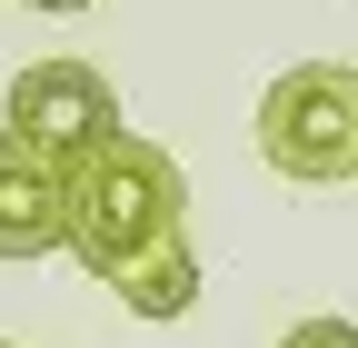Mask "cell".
Returning <instances> with one entry per match:
<instances>
[{"mask_svg": "<svg viewBox=\"0 0 358 348\" xmlns=\"http://www.w3.org/2000/svg\"><path fill=\"white\" fill-rule=\"evenodd\" d=\"M60 249L100 289H120V309L140 319H189L199 309V249H189V189L179 159L140 129H110L100 150L60 159Z\"/></svg>", "mask_w": 358, "mask_h": 348, "instance_id": "obj_1", "label": "cell"}, {"mask_svg": "<svg viewBox=\"0 0 358 348\" xmlns=\"http://www.w3.org/2000/svg\"><path fill=\"white\" fill-rule=\"evenodd\" d=\"M60 229H70V209H60V159L0 140V259H50Z\"/></svg>", "mask_w": 358, "mask_h": 348, "instance_id": "obj_4", "label": "cell"}, {"mask_svg": "<svg viewBox=\"0 0 358 348\" xmlns=\"http://www.w3.org/2000/svg\"><path fill=\"white\" fill-rule=\"evenodd\" d=\"M279 348H358V328H348V319H299Z\"/></svg>", "mask_w": 358, "mask_h": 348, "instance_id": "obj_5", "label": "cell"}, {"mask_svg": "<svg viewBox=\"0 0 358 348\" xmlns=\"http://www.w3.org/2000/svg\"><path fill=\"white\" fill-rule=\"evenodd\" d=\"M120 129V90L90 60H30L10 80V100H0V140H20L40 159H80V150H100Z\"/></svg>", "mask_w": 358, "mask_h": 348, "instance_id": "obj_3", "label": "cell"}, {"mask_svg": "<svg viewBox=\"0 0 358 348\" xmlns=\"http://www.w3.org/2000/svg\"><path fill=\"white\" fill-rule=\"evenodd\" d=\"M259 159L299 189H329L358 169V70L348 60H299L259 100Z\"/></svg>", "mask_w": 358, "mask_h": 348, "instance_id": "obj_2", "label": "cell"}, {"mask_svg": "<svg viewBox=\"0 0 358 348\" xmlns=\"http://www.w3.org/2000/svg\"><path fill=\"white\" fill-rule=\"evenodd\" d=\"M0 348H10V338H0Z\"/></svg>", "mask_w": 358, "mask_h": 348, "instance_id": "obj_7", "label": "cell"}, {"mask_svg": "<svg viewBox=\"0 0 358 348\" xmlns=\"http://www.w3.org/2000/svg\"><path fill=\"white\" fill-rule=\"evenodd\" d=\"M20 10H50V20H70V10H100V0H20Z\"/></svg>", "mask_w": 358, "mask_h": 348, "instance_id": "obj_6", "label": "cell"}]
</instances>
